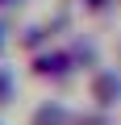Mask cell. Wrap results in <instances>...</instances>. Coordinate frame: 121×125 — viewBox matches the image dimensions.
I'll use <instances>...</instances> for the list:
<instances>
[{"instance_id": "1", "label": "cell", "mask_w": 121, "mask_h": 125, "mask_svg": "<svg viewBox=\"0 0 121 125\" xmlns=\"http://www.w3.org/2000/svg\"><path fill=\"white\" fill-rule=\"evenodd\" d=\"M92 100H96L100 108H113V104L121 100V75H117V71H96V75H92Z\"/></svg>"}, {"instance_id": "2", "label": "cell", "mask_w": 121, "mask_h": 125, "mask_svg": "<svg viewBox=\"0 0 121 125\" xmlns=\"http://www.w3.org/2000/svg\"><path fill=\"white\" fill-rule=\"evenodd\" d=\"M29 125H71V113H67V104L50 100V104H42V108L29 117Z\"/></svg>"}, {"instance_id": "3", "label": "cell", "mask_w": 121, "mask_h": 125, "mask_svg": "<svg viewBox=\"0 0 121 125\" xmlns=\"http://www.w3.org/2000/svg\"><path fill=\"white\" fill-rule=\"evenodd\" d=\"M4 100H9V75L0 71V104H4Z\"/></svg>"}]
</instances>
